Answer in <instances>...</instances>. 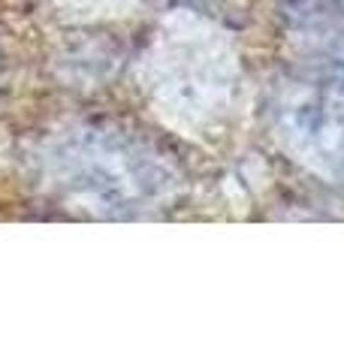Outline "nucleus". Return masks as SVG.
I'll return each mask as SVG.
<instances>
[{
    "label": "nucleus",
    "instance_id": "1",
    "mask_svg": "<svg viewBox=\"0 0 344 362\" xmlns=\"http://www.w3.org/2000/svg\"><path fill=\"white\" fill-rule=\"evenodd\" d=\"M57 185L106 211L145 209L172 185L166 163L118 133L82 130L57 145Z\"/></svg>",
    "mask_w": 344,
    "mask_h": 362
},
{
    "label": "nucleus",
    "instance_id": "2",
    "mask_svg": "<svg viewBox=\"0 0 344 362\" xmlns=\"http://www.w3.org/2000/svg\"><path fill=\"white\" fill-rule=\"evenodd\" d=\"M272 124L296 160L344 181V90L323 82L281 88L272 100Z\"/></svg>",
    "mask_w": 344,
    "mask_h": 362
},
{
    "label": "nucleus",
    "instance_id": "3",
    "mask_svg": "<svg viewBox=\"0 0 344 362\" xmlns=\"http://www.w3.org/2000/svg\"><path fill=\"white\" fill-rule=\"evenodd\" d=\"M293 40L311 58L323 85L344 90V9L326 0H299L290 9Z\"/></svg>",
    "mask_w": 344,
    "mask_h": 362
}]
</instances>
